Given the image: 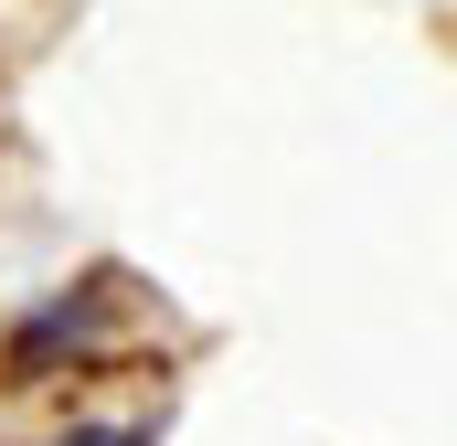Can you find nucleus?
Wrapping results in <instances>:
<instances>
[{"instance_id":"f257e3e1","label":"nucleus","mask_w":457,"mask_h":446,"mask_svg":"<svg viewBox=\"0 0 457 446\" xmlns=\"http://www.w3.org/2000/svg\"><path fill=\"white\" fill-rule=\"evenodd\" d=\"M75 446H138V425H86Z\"/></svg>"}]
</instances>
